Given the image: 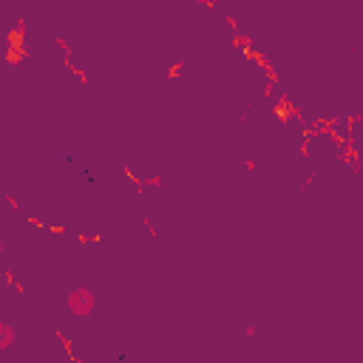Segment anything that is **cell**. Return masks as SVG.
<instances>
[{
  "mask_svg": "<svg viewBox=\"0 0 363 363\" xmlns=\"http://www.w3.org/2000/svg\"><path fill=\"white\" fill-rule=\"evenodd\" d=\"M94 292L91 289H85V286H77L71 295H68V309L77 315V318H85V315H91V309H94Z\"/></svg>",
  "mask_w": 363,
  "mask_h": 363,
  "instance_id": "cell-1",
  "label": "cell"
},
{
  "mask_svg": "<svg viewBox=\"0 0 363 363\" xmlns=\"http://www.w3.org/2000/svg\"><path fill=\"white\" fill-rule=\"evenodd\" d=\"M14 343V329L9 323H0V349H9Z\"/></svg>",
  "mask_w": 363,
  "mask_h": 363,
  "instance_id": "cell-2",
  "label": "cell"
}]
</instances>
